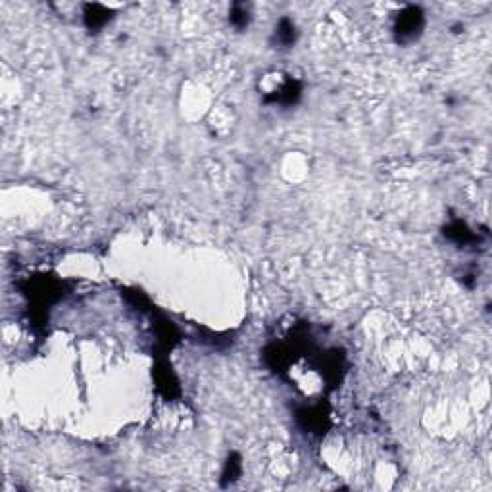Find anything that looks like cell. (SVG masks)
<instances>
[{
  "label": "cell",
  "mask_w": 492,
  "mask_h": 492,
  "mask_svg": "<svg viewBox=\"0 0 492 492\" xmlns=\"http://www.w3.org/2000/svg\"><path fill=\"white\" fill-rule=\"evenodd\" d=\"M421 24H423V17H421V12L417 8H408L400 19H398V27L397 31L400 35V39H414L417 31L421 29Z\"/></svg>",
  "instance_id": "6da1fadb"
}]
</instances>
